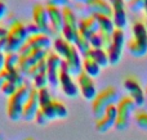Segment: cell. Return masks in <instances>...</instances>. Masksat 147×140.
<instances>
[{
	"label": "cell",
	"mask_w": 147,
	"mask_h": 140,
	"mask_svg": "<svg viewBox=\"0 0 147 140\" xmlns=\"http://www.w3.org/2000/svg\"><path fill=\"white\" fill-rule=\"evenodd\" d=\"M32 85H30L28 82H25L23 85H21L14 94H12L10 97H8L7 100V116L10 121L17 122V121L22 120V111L25 107L26 102H27L28 97H30Z\"/></svg>",
	"instance_id": "6da1fadb"
},
{
	"label": "cell",
	"mask_w": 147,
	"mask_h": 140,
	"mask_svg": "<svg viewBox=\"0 0 147 140\" xmlns=\"http://www.w3.org/2000/svg\"><path fill=\"white\" fill-rule=\"evenodd\" d=\"M128 50L134 58H142L147 54V26L143 21L132 23V37L128 41Z\"/></svg>",
	"instance_id": "7a4b0ae2"
},
{
	"label": "cell",
	"mask_w": 147,
	"mask_h": 140,
	"mask_svg": "<svg viewBox=\"0 0 147 140\" xmlns=\"http://www.w3.org/2000/svg\"><path fill=\"white\" fill-rule=\"evenodd\" d=\"M67 116H69V111H67L65 103L61 100L52 99L45 105H41L39 108V112L35 117V122L40 126H44L51 121L63 120Z\"/></svg>",
	"instance_id": "3957f363"
},
{
	"label": "cell",
	"mask_w": 147,
	"mask_h": 140,
	"mask_svg": "<svg viewBox=\"0 0 147 140\" xmlns=\"http://www.w3.org/2000/svg\"><path fill=\"white\" fill-rule=\"evenodd\" d=\"M119 99V93H117L116 87L114 86H107L102 89L101 91H98L96 98L92 100V113H93L94 118L98 120L99 117H102V115L106 112L107 108L116 104Z\"/></svg>",
	"instance_id": "277c9868"
},
{
	"label": "cell",
	"mask_w": 147,
	"mask_h": 140,
	"mask_svg": "<svg viewBox=\"0 0 147 140\" xmlns=\"http://www.w3.org/2000/svg\"><path fill=\"white\" fill-rule=\"evenodd\" d=\"M28 33L26 23L17 21L16 23H13L10 27H8V32H7V53L8 51H17L20 53L21 48L25 45V43L27 41Z\"/></svg>",
	"instance_id": "5b68a950"
},
{
	"label": "cell",
	"mask_w": 147,
	"mask_h": 140,
	"mask_svg": "<svg viewBox=\"0 0 147 140\" xmlns=\"http://www.w3.org/2000/svg\"><path fill=\"white\" fill-rule=\"evenodd\" d=\"M137 104L134 103V100L129 97V95H124L119 99V102L116 103V111H117V117L116 122H115V129L119 131H124L129 126L130 116L133 115Z\"/></svg>",
	"instance_id": "8992f818"
},
{
	"label": "cell",
	"mask_w": 147,
	"mask_h": 140,
	"mask_svg": "<svg viewBox=\"0 0 147 140\" xmlns=\"http://www.w3.org/2000/svg\"><path fill=\"white\" fill-rule=\"evenodd\" d=\"M124 45H125V33L123 30L115 28V31L111 35V43L107 46L106 51L107 55L110 59V64L116 66L123 57V50H124Z\"/></svg>",
	"instance_id": "52a82bcc"
},
{
	"label": "cell",
	"mask_w": 147,
	"mask_h": 140,
	"mask_svg": "<svg viewBox=\"0 0 147 140\" xmlns=\"http://www.w3.org/2000/svg\"><path fill=\"white\" fill-rule=\"evenodd\" d=\"M47 62V76H48V82L52 87H57L59 85V69L63 59L56 53V51L48 50V54L45 57Z\"/></svg>",
	"instance_id": "ba28073f"
},
{
	"label": "cell",
	"mask_w": 147,
	"mask_h": 140,
	"mask_svg": "<svg viewBox=\"0 0 147 140\" xmlns=\"http://www.w3.org/2000/svg\"><path fill=\"white\" fill-rule=\"evenodd\" d=\"M123 86H124V89L127 90L128 95L134 100V103L138 105V107H140V105H143L145 99H146V94H145L143 87L141 86L140 80H138L137 77L133 76V75L127 76L124 80H123Z\"/></svg>",
	"instance_id": "9c48e42d"
},
{
	"label": "cell",
	"mask_w": 147,
	"mask_h": 140,
	"mask_svg": "<svg viewBox=\"0 0 147 140\" xmlns=\"http://www.w3.org/2000/svg\"><path fill=\"white\" fill-rule=\"evenodd\" d=\"M48 54V50L44 49H36V50H30L25 54H20V62H18V69L22 72V75L26 77L28 69L36 64L38 62H40L41 59H44Z\"/></svg>",
	"instance_id": "30bf717a"
},
{
	"label": "cell",
	"mask_w": 147,
	"mask_h": 140,
	"mask_svg": "<svg viewBox=\"0 0 147 140\" xmlns=\"http://www.w3.org/2000/svg\"><path fill=\"white\" fill-rule=\"evenodd\" d=\"M32 22L40 27L41 33L45 35H54L53 31L51 28V23H49V15L48 10H47V5L43 3H36L32 7Z\"/></svg>",
	"instance_id": "8fae6325"
},
{
	"label": "cell",
	"mask_w": 147,
	"mask_h": 140,
	"mask_svg": "<svg viewBox=\"0 0 147 140\" xmlns=\"http://www.w3.org/2000/svg\"><path fill=\"white\" fill-rule=\"evenodd\" d=\"M76 84L79 86V93L83 95V98L85 100H93L96 98V95L98 94L94 79L90 77L89 75H86L84 71H81L76 76Z\"/></svg>",
	"instance_id": "7c38bea8"
},
{
	"label": "cell",
	"mask_w": 147,
	"mask_h": 140,
	"mask_svg": "<svg viewBox=\"0 0 147 140\" xmlns=\"http://www.w3.org/2000/svg\"><path fill=\"white\" fill-rule=\"evenodd\" d=\"M59 85H61L62 91L65 93V95H67L69 98H76L79 95V86L75 81H74L72 76L70 75L67 66L65 63V61L61 64V69H59Z\"/></svg>",
	"instance_id": "4fadbf2b"
},
{
	"label": "cell",
	"mask_w": 147,
	"mask_h": 140,
	"mask_svg": "<svg viewBox=\"0 0 147 140\" xmlns=\"http://www.w3.org/2000/svg\"><path fill=\"white\" fill-rule=\"evenodd\" d=\"M53 44L51 36L45 33H36V35H30L25 45L21 48L20 54H25L30 50H36V49H44L48 50L51 45Z\"/></svg>",
	"instance_id": "5bb4252c"
},
{
	"label": "cell",
	"mask_w": 147,
	"mask_h": 140,
	"mask_svg": "<svg viewBox=\"0 0 147 140\" xmlns=\"http://www.w3.org/2000/svg\"><path fill=\"white\" fill-rule=\"evenodd\" d=\"M109 3L112 8V21H114L115 28L123 30L128 23L127 1L125 0H109Z\"/></svg>",
	"instance_id": "9a60e30c"
},
{
	"label": "cell",
	"mask_w": 147,
	"mask_h": 140,
	"mask_svg": "<svg viewBox=\"0 0 147 140\" xmlns=\"http://www.w3.org/2000/svg\"><path fill=\"white\" fill-rule=\"evenodd\" d=\"M39 108H40V103H39V98H38V90L32 86L30 97H28L27 102H26L25 107H23L22 120L26 121V122L35 121V117L39 112Z\"/></svg>",
	"instance_id": "2e32d148"
},
{
	"label": "cell",
	"mask_w": 147,
	"mask_h": 140,
	"mask_svg": "<svg viewBox=\"0 0 147 140\" xmlns=\"http://www.w3.org/2000/svg\"><path fill=\"white\" fill-rule=\"evenodd\" d=\"M117 117V111H116V104L111 105L106 109V112L96 120V130L98 133H107L111 127H115V122H116Z\"/></svg>",
	"instance_id": "e0dca14e"
},
{
	"label": "cell",
	"mask_w": 147,
	"mask_h": 140,
	"mask_svg": "<svg viewBox=\"0 0 147 140\" xmlns=\"http://www.w3.org/2000/svg\"><path fill=\"white\" fill-rule=\"evenodd\" d=\"M80 55L81 54L79 53L76 46L72 45L70 51L67 53V55L63 58L65 63H66V66H67V69H69L71 76H78V75L83 71V61H81Z\"/></svg>",
	"instance_id": "ac0fdd59"
},
{
	"label": "cell",
	"mask_w": 147,
	"mask_h": 140,
	"mask_svg": "<svg viewBox=\"0 0 147 140\" xmlns=\"http://www.w3.org/2000/svg\"><path fill=\"white\" fill-rule=\"evenodd\" d=\"M47 10H48L49 15V23H51V28L53 31L54 35H59L62 33V28H63V14H62V8H58L56 5L45 4Z\"/></svg>",
	"instance_id": "d6986e66"
},
{
	"label": "cell",
	"mask_w": 147,
	"mask_h": 140,
	"mask_svg": "<svg viewBox=\"0 0 147 140\" xmlns=\"http://www.w3.org/2000/svg\"><path fill=\"white\" fill-rule=\"evenodd\" d=\"M99 31L98 23H97L94 15L89 14L86 17H83L79 19V33L86 39H90L92 35L97 33Z\"/></svg>",
	"instance_id": "ffe728a7"
},
{
	"label": "cell",
	"mask_w": 147,
	"mask_h": 140,
	"mask_svg": "<svg viewBox=\"0 0 147 140\" xmlns=\"http://www.w3.org/2000/svg\"><path fill=\"white\" fill-rule=\"evenodd\" d=\"M84 7L89 14H103L112 17V8L109 0H90Z\"/></svg>",
	"instance_id": "44dd1931"
},
{
	"label": "cell",
	"mask_w": 147,
	"mask_h": 140,
	"mask_svg": "<svg viewBox=\"0 0 147 140\" xmlns=\"http://www.w3.org/2000/svg\"><path fill=\"white\" fill-rule=\"evenodd\" d=\"M84 57L92 58L94 62H97V63L101 66V68L107 67L110 64V59H109V55H107V51L105 50V49H101V48H90L83 55V58Z\"/></svg>",
	"instance_id": "7402d4cb"
},
{
	"label": "cell",
	"mask_w": 147,
	"mask_h": 140,
	"mask_svg": "<svg viewBox=\"0 0 147 140\" xmlns=\"http://www.w3.org/2000/svg\"><path fill=\"white\" fill-rule=\"evenodd\" d=\"M92 15H94L97 23H98L99 32L112 35V32L115 31V25H114V21H112V17L103 15V14H92Z\"/></svg>",
	"instance_id": "603a6c76"
},
{
	"label": "cell",
	"mask_w": 147,
	"mask_h": 140,
	"mask_svg": "<svg viewBox=\"0 0 147 140\" xmlns=\"http://www.w3.org/2000/svg\"><path fill=\"white\" fill-rule=\"evenodd\" d=\"M53 51H56L62 59L67 55V53L70 51L71 46L74 44H70L67 40H65L62 36H56V39L53 40Z\"/></svg>",
	"instance_id": "cb8c5ba5"
},
{
	"label": "cell",
	"mask_w": 147,
	"mask_h": 140,
	"mask_svg": "<svg viewBox=\"0 0 147 140\" xmlns=\"http://www.w3.org/2000/svg\"><path fill=\"white\" fill-rule=\"evenodd\" d=\"M62 14H63V26L79 28V18L72 7L62 8Z\"/></svg>",
	"instance_id": "d4e9b609"
},
{
	"label": "cell",
	"mask_w": 147,
	"mask_h": 140,
	"mask_svg": "<svg viewBox=\"0 0 147 140\" xmlns=\"http://www.w3.org/2000/svg\"><path fill=\"white\" fill-rule=\"evenodd\" d=\"M83 71L90 77H98L101 73V66L97 62H94L89 57H84L83 58Z\"/></svg>",
	"instance_id": "484cf974"
},
{
	"label": "cell",
	"mask_w": 147,
	"mask_h": 140,
	"mask_svg": "<svg viewBox=\"0 0 147 140\" xmlns=\"http://www.w3.org/2000/svg\"><path fill=\"white\" fill-rule=\"evenodd\" d=\"M3 72H4L5 75V79H7V81H10L13 82V84H16L17 86H21V85L25 84V76L22 75V72L17 68H10V69H7L4 68L3 69Z\"/></svg>",
	"instance_id": "4316f807"
},
{
	"label": "cell",
	"mask_w": 147,
	"mask_h": 140,
	"mask_svg": "<svg viewBox=\"0 0 147 140\" xmlns=\"http://www.w3.org/2000/svg\"><path fill=\"white\" fill-rule=\"evenodd\" d=\"M41 72H47V62H45V58L41 59V61L38 62L36 64H34V66L31 67L30 69H28L26 77H27V79H30V80H32L34 77L36 76V75L41 73Z\"/></svg>",
	"instance_id": "83f0119b"
},
{
	"label": "cell",
	"mask_w": 147,
	"mask_h": 140,
	"mask_svg": "<svg viewBox=\"0 0 147 140\" xmlns=\"http://www.w3.org/2000/svg\"><path fill=\"white\" fill-rule=\"evenodd\" d=\"M18 62H20V53L17 51H8L5 53V67L4 68H17Z\"/></svg>",
	"instance_id": "f1b7e54d"
},
{
	"label": "cell",
	"mask_w": 147,
	"mask_h": 140,
	"mask_svg": "<svg viewBox=\"0 0 147 140\" xmlns=\"http://www.w3.org/2000/svg\"><path fill=\"white\" fill-rule=\"evenodd\" d=\"M74 45L76 46V49H78L79 53L81 54V57H83L84 54H85L86 51H88L89 49L92 48V46H90V43H89V39H86V37H84V36H81L80 33H79V37H78V40H76V43L74 44Z\"/></svg>",
	"instance_id": "f546056e"
},
{
	"label": "cell",
	"mask_w": 147,
	"mask_h": 140,
	"mask_svg": "<svg viewBox=\"0 0 147 140\" xmlns=\"http://www.w3.org/2000/svg\"><path fill=\"white\" fill-rule=\"evenodd\" d=\"M38 90V98H39V103H40V107L41 105H45L47 103H49L53 98L51 95V91H49L48 86L45 87H41V89H36Z\"/></svg>",
	"instance_id": "4dcf8cb0"
},
{
	"label": "cell",
	"mask_w": 147,
	"mask_h": 140,
	"mask_svg": "<svg viewBox=\"0 0 147 140\" xmlns=\"http://www.w3.org/2000/svg\"><path fill=\"white\" fill-rule=\"evenodd\" d=\"M48 76H47V72H41V73L36 75L32 79V86L35 89H41V87H45L48 85Z\"/></svg>",
	"instance_id": "1f68e13d"
},
{
	"label": "cell",
	"mask_w": 147,
	"mask_h": 140,
	"mask_svg": "<svg viewBox=\"0 0 147 140\" xmlns=\"http://www.w3.org/2000/svg\"><path fill=\"white\" fill-rule=\"evenodd\" d=\"M146 3L147 0H129L128 1V8L133 13H140V12H143V9L146 7Z\"/></svg>",
	"instance_id": "d6a6232c"
},
{
	"label": "cell",
	"mask_w": 147,
	"mask_h": 140,
	"mask_svg": "<svg viewBox=\"0 0 147 140\" xmlns=\"http://www.w3.org/2000/svg\"><path fill=\"white\" fill-rule=\"evenodd\" d=\"M136 123L143 130H147V111H138L134 116Z\"/></svg>",
	"instance_id": "836d02e7"
},
{
	"label": "cell",
	"mask_w": 147,
	"mask_h": 140,
	"mask_svg": "<svg viewBox=\"0 0 147 140\" xmlns=\"http://www.w3.org/2000/svg\"><path fill=\"white\" fill-rule=\"evenodd\" d=\"M18 87H20V86H17V85L13 84V82H10V81H5L4 84H3L1 89H0V91H1L4 95H7V97H10L12 94H14L16 90H17Z\"/></svg>",
	"instance_id": "e575fe53"
},
{
	"label": "cell",
	"mask_w": 147,
	"mask_h": 140,
	"mask_svg": "<svg viewBox=\"0 0 147 140\" xmlns=\"http://www.w3.org/2000/svg\"><path fill=\"white\" fill-rule=\"evenodd\" d=\"M47 4L56 5V7H58V8H65V7H71L72 1L71 0H48Z\"/></svg>",
	"instance_id": "d590c367"
},
{
	"label": "cell",
	"mask_w": 147,
	"mask_h": 140,
	"mask_svg": "<svg viewBox=\"0 0 147 140\" xmlns=\"http://www.w3.org/2000/svg\"><path fill=\"white\" fill-rule=\"evenodd\" d=\"M26 27H27V31L30 35H36V33H41V30L35 22H30L26 23Z\"/></svg>",
	"instance_id": "8d00e7d4"
},
{
	"label": "cell",
	"mask_w": 147,
	"mask_h": 140,
	"mask_svg": "<svg viewBox=\"0 0 147 140\" xmlns=\"http://www.w3.org/2000/svg\"><path fill=\"white\" fill-rule=\"evenodd\" d=\"M8 13L9 12H8V7H7V4H5V1L4 0H0V23L5 19Z\"/></svg>",
	"instance_id": "74e56055"
},
{
	"label": "cell",
	"mask_w": 147,
	"mask_h": 140,
	"mask_svg": "<svg viewBox=\"0 0 147 140\" xmlns=\"http://www.w3.org/2000/svg\"><path fill=\"white\" fill-rule=\"evenodd\" d=\"M5 22H7V25H8V27H10V26L13 25V23H16L17 22V17H16V14L14 13H8V15L5 17Z\"/></svg>",
	"instance_id": "f35d334b"
},
{
	"label": "cell",
	"mask_w": 147,
	"mask_h": 140,
	"mask_svg": "<svg viewBox=\"0 0 147 140\" xmlns=\"http://www.w3.org/2000/svg\"><path fill=\"white\" fill-rule=\"evenodd\" d=\"M7 36H4V37L0 39V53H7Z\"/></svg>",
	"instance_id": "ab89813d"
},
{
	"label": "cell",
	"mask_w": 147,
	"mask_h": 140,
	"mask_svg": "<svg viewBox=\"0 0 147 140\" xmlns=\"http://www.w3.org/2000/svg\"><path fill=\"white\" fill-rule=\"evenodd\" d=\"M5 67V53H0V72Z\"/></svg>",
	"instance_id": "60d3db41"
},
{
	"label": "cell",
	"mask_w": 147,
	"mask_h": 140,
	"mask_svg": "<svg viewBox=\"0 0 147 140\" xmlns=\"http://www.w3.org/2000/svg\"><path fill=\"white\" fill-rule=\"evenodd\" d=\"M7 32H8V28L0 25V39L4 37V36H7Z\"/></svg>",
	"instance_id": "b9f144b4"
},
{
	"label": "cell",
	"mask_w": 147,
	"mask_h": 140,
	"mask_svg": "<svg viewBox=\"0 0 147 140\" xmlns=\"http://www.w3.org/2000/svg\"><path fill=\"white\" fill-rule=\"evenodd\" d=\"M7 81V79H5V75H4V72H0V89H1V86H3V84Z\"/></svg>",
	"instance_id": "7bdbcfd3"
},
{
	"label": "cell",
	"mask_w": 147,
	"mask_h": 140,
	"mask_svg": "<svg viewBox=\"0 0 147 140\" xmlns=\"http://www.w3.org/2000/svg\"><path fill=\"white\" fill-rule=\"evenodd\" d=\"M71 1L74 3H76V4H80V5H86L90 0H71Z\"/></svg>",
	"instance_id": "ee69618b"
},
{
	"label": "cell",
	"mask_w": 147,
	"mask_h": 140,
	"mask_svg": "<svg viewBox=\"0 0 147 140\" xmlns=\"http://www.w3.org/2000/svg\"><path fill=\"white\" fill-rule=\"evenodd\" d=\"M143 14H145V25L147 26V3H146L145 9H143Z\"/></svg>",
	"instance_id": "f6af8a7d"
},
{
	"label": "cell",
	"mask_w": 147,
	"mask_h": 140,
	"mask_svg": "<svg viewBox=\"0 0 147 140\" xmlns=\"http://www.w3.org/2000/svg\"><path fill=\"white\" fill-rule=\"evenodd\" d=\"M145 94H146V98H147V85H146V89H145Z\"/></svg>",
	"instance_id": "bcb514c9"
},
{
	"label": "cell",
	"mask_w": 147,
	"mask_h": 140,
	"mask_svg": "<svg viewBox=\"0 0 147 140\" xmlns=\"http://www.w3.org/2000/svg\"><path fill=\"white\" fill-rule=\"evenodd\" d=\"M0 140H3V134L0 133Z\"/></svg>",
	"instance_id": "7dc6e473"
},
{
	"label": "cell",
	"mask_w": 147,
	"mask_h": 140,
	"mask_svg": "<svg viewBox=\"0 0 147 140\" xmlns=\"http://www.w3.org/2000/svg\"><path fill=\"white\" fill-rule=\"evenodd\" d=\"M25 140H35V139H32V138H27V139H25Z\"/></svg>",
	"instance_id": "c3c4849f"
},
{
	"label": "cell",
	"mask_w": 147,
	"mask_h": 140,
	"mask_svg": "<svg viewBox=\"0 0 147 140\" xmlns=\"http://www.w3.org/2000/svg\"><path fill=\"white\" fill-rule=\"evenodd\" d=\"M125 1H129V0H125Z\"/></svg>",
	"instance_id": "681fc988"
},
{
	"label": "cell",
	"mask_w": 147,
	"mask_h": 140,
	"mask_svg": "<svg viewBox=\"0 0 147 140\" xmlns=\"http://www.w3.org/2000/svg\"><path fill=\"white\" fill-rule=\"evenodd\" d=\"M45 1H48V0H45Z\"/></svg>",
	"instance_id": "f907efd6"
}]
</instances>
